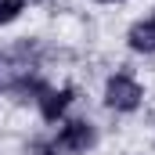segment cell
I'll use <instances>...</instances> for the list:
<instances>
[{
  "instance_id": "1",
  "label": "cell",
  "mask_w": 155,
  "mask_h": 155,
  "mask_svg": "<svg viewBox=\"0 0 155 155\" xmlns=\"http://www.w3.org/2000/svg\"><path fill=\"white\" fill-rule=\"evenodd\" d=\"M105 101H108V108H116V112H134V108L141 105V87L130 76H112L108 87H105Z\"/></svg>"
},
{
  "instance_id": "2",
  "label": "cell",
  "mask_w": 155,
  "mask_h": 155,
  "mask_svg": "<svg viewBox=\"0 0 155 155\" xmlns=\"http://www.w3.org/2000/svg\"><path fill=\"white\" fill-rule=\"evenodd\" d=\"M90 144H94L90 123H69L61 130V137H58V148H65V152H87Z\"/></svg>"
},
{
  "instance_id": "3",
  "label": "cell",
  "mask_w": 155,
  "mask_h": 155,
  "mask_svg": "<svg viewBox=\"0 0 155 155\" xmlns=\"http://www.w3.org/2000/svg\"><path fill=\"white\" fill-rule=\"evenodd\" d=\"M130 47L144 51V54H155V15H148L144 22H137L130 29Z\"/></svg>"
},
{
  "instance_id": "4",
  "label": "cell",
  "mask_w": 155,
  "mask_h": 155,
  "mask_svg": "<svg viewBox=\"0 0 155 155\" xmlns=\"http://www.w3.org/2000/svg\"><path fill=\"white\" fill-rule=\"evenodd\" d=\"M69 101H72V90H43V97H40V112H43V119L54 123V119L69 108Z\"/></svg>"
},
{
  "instance_id": "5",
  "label": "cell",
  "mask_w": 155,
  "mask_h": 155,
  "mask_svg": "<svg viewBox=\"0 0 155 155\" xmlns=\"http://www.w3.org/2000/svg\"><path fill=\"white\" fill-rule=\"evenodd\" d=\"M18 11H22V0H0V25L4 22H15Z\"/></svg>"
},
{
  "instance_id": "6",
  "label": "cell",
  "mask_w": 155,
  "mask_h": 155,
  "mask_svg": "<svg viewBox=\"0 0 155 155\" xmlns=\"http://www.w3.org/2000/svg\"><path fill=\"white\" fill-rule=\"evenodd\" d=\"M105 4H112V0H105Z\"/></svg>"
}]
</instances>
